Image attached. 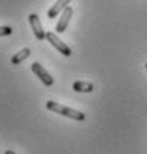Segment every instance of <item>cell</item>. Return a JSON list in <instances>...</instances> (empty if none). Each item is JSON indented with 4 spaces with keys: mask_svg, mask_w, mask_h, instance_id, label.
<instances>
[{
    "mask_svg": "<svg viewBox=\"0 0 147 154\" xmlns=\"http://www.w3.org/2000/svg\"><path fill=\"white\" fill-rule=\"evenodd\" d=\"M32 72H33V73H35V75H36V76H38V78H39V79H41L47 87H51V85L54 84L53 76H51L48 72L45 70V67H44V66H41L39 63H36V61H35V63H32Z\"/></svg>",
    "mask_w": 147,
    "mask_h": 154,
    "instance_id": "obj_3",
    "label": "cell"
},
{
    "mask_svg": "<svg viewBox=\"0 0 147 154\" xmlns=\"http://www.w3.org/2000/svg\"><path fill=\"white\" fill-rule=\"evenodd\" d=\"M47 109L50 111H54L63 117H69L72 120H77V121H83L86 118V114H83L81 111H77V109H72L69 106H65V105H60V103L54 102V100H50L47 102Z\"/></svg>",
    "mask_w": 147,
    "mask_h": 154,
    "instance_id": "obj_1",
    "label": "cell"
},
{
    "mask_svg": "<svg viewBox=\"0 0 147 154\" xmlns=\"http://www.w3.org/2000/svg\"><path fill=\"white\" fill-rule=\"evenodd\" d=\"M45 39H47V41H48L50 44H51L57 51L60 52V54H63L65 57H69V55L72 54V50H71V48H69V47H68V45L60 39V38H57V35H56V33L48 32V33L45 35Z\"/></svg>",
    "mask_w": 147,
    "mask_h": 154,
    "instance_id": "obj_2",
    "label": "cell"
},
{
    "mask_svg": "<svg viewBox=\"0 0 147 154\" xmlns=\"http://www.w3.org/2000/svg\"><path fill=\"white\" fill-rule=\"evenodd\" d=\"M72 8L71 6H68L63 12H62V15H60V18H59V21H57V26H56V32L57 33H63L65 30H66V27H68V24H69V21H71V18H72Z\"/></svg>",
    "mask_w": 147,
    "mask_h": 154,
    "instance_id": "obj_5",
    "label": "cell"
},
{
    "mask_svg": "<svg viewBox=\"0 0 147 154\" xmlns=\"http://www.w3.org/2000/svg\"><path fill=\"white\" fill-rule=\"evenodd\" d=\"M69 2L71 0H57L51 8H50V11H48V18H56L60 12H63L66 8H68V5H69Z\"/></svg>",
    "mask_w": 147,
    "mask_h": 154,
    "instance_id": "obj_6",
    "label": "cell"
},
{
    "mask_svg": "<svg viewBox=\"0 0 147 154\" xmlns=\"http://www.w3.org/2000/svg\"><path fill=\"white\" fill-rule=\"evenodd\" d=\"M5 154H17V153H15V151H12V150H6Z\"/></svg>",
    "mask_w": 147,
    "mask_h": 154,
    "instance_id": "obj_10",
    "label": "cell"
},
{
    "mask_svg": "<svg viewBox=\"0 0 147 154\" xmlns=\"http://www.w3.org/2000/svg\"><path fill=\"white\" fill-rule=\"evenodd\" d=\"M72 90H75L78 93H90V91H93V84L87 82V81H75L72 84Z\"/></svg>",
    "mask_w": 147,
    "mask_h": 154,
    "instance_id": "obj_7",
    "label": "cell"
},
{
    "mask_svg": "<svg viewBox=\"0 0 147 154\" xmlns=\"http://www.w3.org/2000/svg\"><path fill=\"white\" fill-rule=\"evenodd\" d=\"M29 23H30V26H32V30H33V33H35V38H36L38 41H44L47 33H45V30L42 29V24H41L39 17H38L36 14H30V15H29Z\"/></svg>",
    "mask_w": 147,
    "mask_h": 154,
    "instance_id": "obj_4",
    "label": "cell"
},
{
    "mask_svg": "<svg viewBox=\"0 0 147 154\" xmlns=\"http://www.w3.org/2000/svg\"><path fill=\"white\" fill-rule=\"evenodd\" d=\"M12 33V27H9V26H2L0 27V38L2 36H9Z\"/></svg>",
    "mask_w": 147,
    "mask_h": 154,
    "instance_id": "obj_9",
    "label": "cell"
},
{
    "mask_svg": "<svg viewBox=\"0 0 147 154\" xmlns=\"http://www.w3.org/2000/svg\"><path fill=\"white\" fill-rule=\"evenodd\" d=\"M29 55H30V50H29V48H23L21 51H18L11 58V63H12V64H20V63L24 61Z\"/></svg>",
    "mask_w": 147,
    "mask_h": 154,
    "instance_id": "obj_8",
    "label": "cell"
},
{
    "mask_svg": "<svg viewBox=\"0 0 147 154\" xmlns=\"http://www.w3.org/2000/svg\"><path fill=\"white\" fill-rule=\"evenodd\" d=\"M146 69H147V63H146Z\"/></svg>",
    "mask_w": 147,
    "mask_h": 154,
    "instance_id": "obj_11",
    "label": "cell"
}]
</instances>
